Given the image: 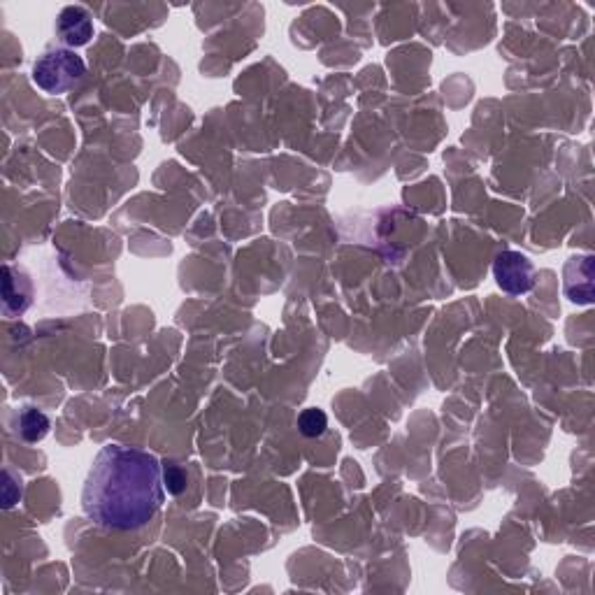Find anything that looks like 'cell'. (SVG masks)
Returning a JSON list of instances; mask_svg holds the SVG:
<instances>
[{
    "mask_svg": "<svg viewBox=\"0 0 595 595\" xmlns=\"http://www.w3.org/2000/svg\"><path fill=\"white\" fill-rule=\"evenodd\" d=\"M163 463L154 454L107 444L93 461L82 491L84 514L96 526L138 530L161 510Z\"/></svg>",
    "mask_w": 595,
    "mask_h": 595,
    "instance_id": "1",
    "label": "cell"
},
{
    "mask_svg": "<svg viewBox=\"0 0 595 595\" xmlns=\"http://www.w3.org/2000/svg\"><path fill=\"white\" fill-rule=\"evenodd\" d=\"M86 75V63L73 49H49L35 61L33 82L49 96H61L80 84Z\"/></svg>",
    "mask_w": 595,
    "mask_h": 595,
    "instance_id": "2",
    "label": "cell"
},
{
    "mask_svg": "<svg viewBox=\"0 0 595 595\" xmlns=\"http://www.w3.org/2000/svg\"><path fill=\"white\" fill-rule=\"evenodd\" d=\"M493 277H496L500 289L510 293V296H523L535 284V270L530 258L521 252H512V249L496 256V261H493Z\"/></svg>",
    "mask_w": 595,
    "mask_h": 595,
    "instance_id": "3",
    "label": "cell"
},
{
    "mask_svg": "<svg viewBox=\"0 0 595 595\" xmlns=\"http://www.w3.org/2000/svg\"><path fill=\"white\" fill-rule=\"evenodd\" d=\"M563 289L572 303H593V256H572L565 263Z\"/></svg>",
    "mask_w": 595,
    "mask_h": 595,
    "instance_id": "4",
    "label": "cell"
},
{
    "mask_svg": "<svg viewBox=\"0 0 595 595\" xmlns=\"http://www.w3.org/2000/svg\"><path fill=\"white\" fill-rule=\"evenodd\" d=\"M33 303V284L26 272L3 265V312L5 317L24 314Z\"/></svg>",
    "mask_w": 595,
    "mask_h": 595,
    "instance_id": "5",
    "label": "cell"
},
{
    "mask_svg": "<svg viewBox=\"0 0 595 595\" xmlns=\"http://www.w3.org/2000/svg\"><path fill=\"white\" fill-rule=\"evenodd\" d=\"M56 33L68 47H84L93 38L91 14L80 5L63 7L59 19H56Z\"/></svg>",
    "mask_w": 595,
    "mask_h": 595,
    "instance_id": "6",
    "label": "cell"
},
{
    "mask_svg": "<svg viewBox=\"0 0 595 595\" xmlns=\"http://www.w3.org/2000/svg\"><path fill=\"white\" fill-rule=\"evenodd\" d=\"M49 428H52V421L45 412L35 410V407H26L19 414V433L26 442H42L49 435Z\"/></svg>",
    "mask_w": 595,
    "mask_h": 595,
    "instance_id": "7",
    "label": "cell"
},
{
    "mask_svg": "<svg viewBox=\"0 0 595 595\" xmlns=\"http://www.w3.org/2000/svg\"><path fill=\"white\" fill-rule=\"evenodd\" d=\"M298 428L305 437H319L328 428V417L317 407H310L298 417Z\"/></svg>",
    "mask_w": 595,
    "mask_h": 595,
    "instance_id": "8",
    "label": "cell"
},
{
    "mask_svg": "<svg viewBox=\"0 0 595 595\" xmlns=\"http://www.w3.org/2000/svg\"><path fill=\"white\" fill-rule=\"evenodd\" d=\"M163 486L170 496H179L186 489V475L177 463H163Z\"/></svg>",
    "mask_w": 595,
    "mask_h": 595,
    "instance_id": "9",
    "label": "cell"
},
{
    "mask_svg": "<svg viewBox=\"0 0 595 595\" xmlns=\"http://www.w3.org/2000/svg\"><path fill=\"white\" fill-rule=\"evenodd\" d=\"M21 500V484L14 482L12 472L10 470H3V507L5 510H10Z\"/></svg>",
    "mask_w": 595,
    "mask_h": 595,
    "instance_id": "10",
    "label": "cell"
}]
</instances>
